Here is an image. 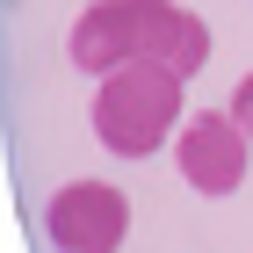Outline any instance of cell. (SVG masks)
Here are the masks:
<instances>
[{
	"label": "cell",
	"mask_w": 253,
	"mask_h": 253,
	"mask_svg": "<svg viewBox=\"0 0 253 253\" xmlns=\"http://www.w3.org/2000/svg\"><path fill=\"white\" fill-rule=\"evenodd\" d=\"M65 51H73L80 73H101V80L137 58H159L181 80H195L210 58V22L174 7V0H94V7H80Z\"/></svg>",
	"instance_id": "obj_1"
},
{
	"label": "cell",
	"mask_w": 253,
	"mask_h": 253,
	"mask_svg": "<svg viewBox=\"0 0 253 253\" xmlns=\"http://www.w3.org/2000/svg\"><path fill=\"white\" fill-rule=\"evenodd\" d=\"M188 109H181V73L159 58H137L116 65L94 94V137L109 145L116 159H152L167 137H181Z\"/></svg>",
	"instance_id": "obj_2"
},
{
	"label": "cell",
	"mask_w": 253,
	"mask_h": 253,
	"mask_svg": "<svg viewBox=\"0 0 253 253\" xmlns=\"http://www.w3.org/2000/svg\"><path fill=\"white\" fill-rule=\"evenodd\" d=\"M43 239L58 253H116L130 239V203L116 181H65L43 203Z\"/></svg>",
	"instance_id": "obj_3"
},
{
	"label": "cell",
	"mask_w": 253,
	"mask_h": 253,
	"mask_svg": "<svg viewBox=\"0 0 253 253\" xmlns=\"http://www.w3.org/2000/svg\"><path fill=\"white\" fill-rule=\"evenodd\" d=\"M246 145L253 137H246V123L232 109H195L181 123V137H174V167H181V181L195 195H232L246 181Z\"/></svg>",
	"instance_id": "obj_4"
},
{
	"label": "cell",
	"mask_w": 253,
	"mask_h": 253,
	"mask_svg": "<svg viewBox=\"0 0 253 253\" xmlns=\"http://www.w3.org/2000/svg\"><path fill=\"white\" fill-rule=\"evenodd\" d=\"M232 116L246 123V137H253V73H246V80H239V87H232Z\"/></svg>",
	"instance_id": "obj_5"
}]
</instances>
